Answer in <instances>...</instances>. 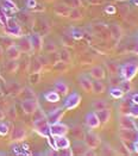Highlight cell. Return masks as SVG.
I'll return each mask as SVG.
<instances>
[{
    "instance_id": "44",
    "label": "cell",
    "mask_w": 138,
    "mask_h": 156,
    "mask_svg": "<svg viewBox=\"0 0 138 156\" xmlns=\"http://www.w3.org/2000/svg\"><path fill=\"white\" fill-rule=\"evenodd\" d=\"M105 12L107 13L108 16H113V14H115V12H117V9H115V6H113V5H107V6L105 7Z\"/></svg>"
},
{
    "instance_id": "45",
    "label": "cell",
    "mask_w": 138,
    "mask_h": 156,
    "mask_svg": "<svg viewBox=\"0 0 138 156\" xmlns=\"http://www.w3.org/2000/svg\"><path fill=\"white\" fill-rule=\"evenodd\" d=\"M110 80H111V83H112L113 86H119V83H120V81L123 79H120L118 76V74H115V75H111Z\"/></svg>"
},
{
    "instance_id": "26",
    "label": "cell",
    "mask_w": 138,
    "mask_h": 156,
    "mask_svg": "<svg viewBox=\"0 0 138 156\" xmlns=\"http://www.w3.org/2000/svg\"><path fill=\"white\" fill-rule=\"evenodd\" d=\"M44 99H45L48 103H57V101H60L61 95L56 91H49L44 94Z\"/></svg>"
},
{
    "instance_id": "24",
    "label": "cell",
    "mask_w": 138,
    "mask_h": 156,
    "mask_svg": "<svg viewBox=\"0 0 138 156\" xmlns=\"http://www.w3.org/2000/svg\"><path fill=\"white\" fill-rule=\"evenodd\" d=\"M106 90L104 82H101V80H95L93 79L92 80V93H95V94H101L104 93Z\"/></svg>"
},
{
    "instance_id": "3",
    "label": "cell",
    "mask_w": 138,
    "mask_h": 156,
    "mask_svg": "<svg viewBox=\"0 0 138 156\" xmlns=\"http://www.w3.org/2000/svg\"><path fill=\"white\" fill-rule=\"evenodd\" d=\"M5 27V34L10 37H22L23 36V30H22V26L18 24V22L16 19H13L11 17H9L7 19V23L6 25L4 26Z\"/></svg>"
},
{
    "instance_id": "27",
    "label": "cell",
    "mask_w": 138,
    "mask_h": 156,
    "mask_svg": "<svg viewBox=\"0 0 138 156\" xmlns=\"http://www.w3.org/2000/svg\"><path fill=\"white\" fill-rule=\"evenodd\" d=\"M110 95L112 97L113 99H122L125 95V93L123 92V90L119 86H112L110 88Z\"/></svg>"
},
{
    "instance_id": "5",
    "label": "cell",
    "mask_w": 138,
    "mask_h": 156,
    "mask_svg": "<svg viewBox=\"0 0 138 156\" xmlns=\"http://www.w3.org/2000/svg\"><path fill=\"white\" fill-rule=\"evenodd\" d=\"M118 123L120 129H127V130L138 131V126L135 122V118H132L130 115H119Z\"/></svg>"
},
{
    "instance_id": "47",
    "label": "cell",
    "mask_w": 138,
    "mask_h": 156,
    "mask_svg": "<svg viewBox=\"0 0 138 156\" xmlns=\"http://www.w3.org/2000/svg\"><path fill=\"white\" fill-rule=\"evenodd\" d=\"M7 19H9V17L6 16V13L4 12V10H0V23L2 24V26L6 25Z\"/></svg>"
},
{
    "instance_id": "37",
    "label": "cell",
    "mask_w": 138,
    "mask_h": 156,
    "mask_svg": "<svg viewBox=\"0 0 138 156\" xmlns=\"http://www.w3.org/2000/svg\"><path fill=\"white\" fill-rule=\"evenodd\" d=\"M9 132H10V125H9V123L0 120V136H2V137L4 136H7Z\"/></svg>"
},
{
    "instance_id": "46",
    "label": "cell",
    "mask_w": 138,
    "mask_h": 156,
    "mask_svg": "<svg viewBox=\"0 0 138 156\" xmlns=\"http://www.w3.org/2000/svg\"><path fill=\"white\" fill-rule=\"evenodd\" d=\"M25 6L30 10L36 9L37 6V0H25Z\"/></svg>"
},
{
    "instance_id": "52",
    "label": "cell",
    "mask_w": 138,
    "mask_h": 156,
    "mask_svg": "<svg viewBox=\"0 0 138 156\" xmlns=\"http://www.w3.org/2000/svg\"><path fill=\"white\" fill-rule=\"evenodd\" d=\"M132 2H133L135 5H137V6H138V0H132Z\"/></svg>"
},
{
    "instance_id": "53",
    "label": "cell",
    "mask_w": 138,
    "mask_h": 156,
    "mask_svg": "<svg viewBox=\"0 0 138 156\" xmlns=\"http://www.w3.org/2000/svg\"><path fill=\"white\" fill-rule=\"evenodd\" d=\"M136 142L138 143V133H137V137H136Z\"/></svg>"
},
{
    "instance_id": "2",
    "label": "cell",
    "mask_w": 138,
    "mask_h": 156,
    "mask_svg": "<svg viewBox=\"0 0 138 156\" xmlns=\"http://www.w3.org/2000/svg\"><path fill=\"white\" fill-rule=\"evenodd\" d=\"M34 130L37 132L39 136L47 138L50 136V124L47 119V116L34 120Z\"/></svg>"
},
{
    "instance_id": "15",
    "label": "cell",
    "mask_w": 138,
    "mask_h": 156,
    "mask_svg": "<svg viewBox=\"0 0 138 156\" xmlns=\"http://www.w3.org/2000/svg\"><path fill=\"white\" fill-rule=\"evenodd\" d=\"M138 131L127 130V129H120L118 132V136L120 138V141H132L136 142V137H137Z\"/></svg>"
},
{
    "instance_id": "21",
    "label": "cell",
    "mask_w": 138,
    "mask_h": 156,
    "mask_svg": "<svg viewBox=\"0 0 138 156\" xmlns=\"http://www.w3.org/2000/svg\"><path fill=\"white\" fill-rule=\"evenodd\" d=\"M54 87H55V91L57 92L60 95H67L69 93V87H68L67 82L63 81V80H57L54 83Z\"/></svg>"
},
{
    "instance_id": "12",
    "label": "cell",
    "mask_w": 138,
    "mask_h": 156,
    "mask_svg": "<svg viewBox=\"0 0 138 156\" xmlns=\"http://www.w3.org/2000/svg\"><path fill=\"white\" fill-rule=\"evenodd\" d=\"M70 149L73 151V155H86V153L88 150L87 145L83 142V140L82 141L81 140H76L73 145L70 144Z\"/></svg>"
},
{
    "instance_id": "28",
    "label": "cell",
    "mask_w": 138,
    "mask_h": 156,
    "mask_svg": "<svg viewBox=\"0 0 138 156\" xmlns=\"http://www.w3.org/2000/svg\"><path fill=\"white\" fill-rule=\"evenodd\" d=\"M42 69H43V63H42V61L39 60V57L32 60V62H31V65H30V70H31V73H41Z\"/></svg>"
},
{
    "instance_id": "7",
    "label": "cell",
    "mask_w": 138,
    "mask_h": 156,
    "mask_svg": "<svg viewBox=\"0 0 138 156\" xmlns=\"http://www.w3.org/2000/svg\"><path fill=\"white\" fill-rule=\"evenodd\" d=\"M38 107H39V104L36 98H27L22 101V108L26 115H32Z\"/></svg>"
},
{
    "instance_id": "13",
    "label": "cell",
    "mask_w": 138,
    "mask_h": 156,
    "mask_svg": "<svg viewBox=\"0 0 138 156\" xmlns=\"http://www.w3.org/2000/svg\"><path fill=\"white\" fill-rule=\"evenodd\" d=\"M30 39H31V43H32V49L35 52H39L43 50V37L41 34H32L30 36Z\"/></svg>"
},
{
    "instance_id": "17",
    "label": "cell",
    "mask_w": 138,
    "mask_h": 156,
    "mask_svg": "<svg viewBox=\"0 0 138 156\" xmlns=\"http://www.w3.org/2000/svg\"><path fill=\"white\" fill-rule=\"evenodd\" d=\"M89 75L92 79H95V80H104L106 78V72L105 69L101 67V66H94L90 68L89 70Z\"/></svg>"
},
{
    "instance_id": "10",
    "label": "cell",
    "mask_w": 138,
    "mask_h": 156,
    "mask_svg": "<svg viewBox=\"0 0 138 156\" xmlns=\"http://www.w3.org/2000/svg\"><path fill=\"white\" fill-rule=\"evenodd\" d=\"M64 111H65V110H64L63 107H57V108H54L52 111H50V112L47 115V119H48L49 124L61 122L62 117L64 116Z\"/></svg>"
},
{
    "instance_id": "55",
    "label": "cell",
    "mask_w": 138,
    "mask_h": 156,
    "mask_svg": "<svg viewBox=\"0 0 138 156\" xmlns=\"http://www.w3.org/2000/svg\"><path fill=\"white\" fill-rule=\"evenodd\" d=\"M137 42H138V37H137Z\"/></svg>"
},
{
    "instance_id": "19",
    "label": "cell",
    "mask_w": 138,
    "mask_h": 156,
    "mask_svg": "<svg viewBox=\"0 0 138 156\" xmlns=\"http://www.w3.org/2000/svg\"><path fill=\"white\" fill-rule=\"evenodd\" d=\"M79 85L86 93H92V80L88 76L83 75V74L80 75L79 76Z\"/></svg>"
},
{
    "instance_id": "20",
    "label": "cell",
    "mask_w": 138,
    "mask_h": 156,
    "mask_svg": "<svg viewBox=\"0 0 138 156\" xmlns=\"http://www.w3.org/2000/svg\"><path fill=\"white\" fill-rule=\"evenodd\" d=\"M54 12H55V14H57L58 17L68 18L69 12H70V7H69V6H67L64 2H63V4H58V5H56V6H55Z\"/></svg>"
},
{
    "instance_id": "42",
    "label": "cell",
    "mask_w": 138,
    "mask_h": 156,
    "mask_svg": "<svg viewBox=\"0 0 138 156\" xmlns=\"http://www.w3.org/2000/svg\"><path fill=\"white\" fill-rule=\"evenodd\" d=\"M130 116L135 119H138V104H132L130 107Z\"/></svg>"
},
{
    "instance_id": "29",
    "label": "cell",
    "mask_w": 138,
    "mask_h": 156,
    "mask_svg": "<svg viewBox=\"0 0 138 156\" xmlns=\"http://www.w3.org/2000/svg\"><path fill=\"white\" fill-rule=\"evenodd\" d=\"M43 50L47 54H54L57 50V45L52 41H47V42L43 43Z\"/></svg>"
},
{
    "instance_id": "50",
    "label": "cell",
    "mask_w": 138,
    "mask_h": 156,
    "mask_svg": "<svg viewBox=\"0 0 138 156\" xmlns=\"http://www.w3.org/2000/svg\"><path fill=\"white\" fill-rule=\"evenodd\" d=\"M133 52L138 55V42H137V44H136V47H135V49H133Z\"/></svg>"
},
{
    "instance_id": "6",
    "label": "cell",
    "mask_w": 138,
    "mask_h": 156,
    "mask_svg": "<svg viewBox=\"0 0 138 156\" xmlns=\"http://www.w3.org/2000/svg\"><path fill=\"white\" fill-rule=\"evenodd\" d=\"M83 142L86 143L88 149L95 150V149L99 148V145L101 144V140L97 133H94V132H92V131H88V132H85Z\"/></svg>"
},
{
    "instance_id": "35",
    "label": "cell",
    "mask_w": 138,
    "mask_h": 156,
    "mask_svg": "<svg viewBox=\"0 0 138 156\" xmlns=\"http://www.w3.org/2000/svg\"><path fill=\"white\" fill-rule=\"evenodd\" d=\"M106 67H107V70H108V73L111 75H115V74H118L120 66H118L117 63H114V62H107Z\"/></svg>"
},
{
    "instance_id": "4",
    "label": "cell",
    "mask_w": 138,
    "mask_h": 156,
    "mask_svg": "<svg viewBox=\"0 0 138 156\" xmlns=\"http://www.w3.org/2000/svg\"><path fill=\"white\" fill-rule=\"evenodd\" d=\"M81 100H82V98H81V95L77 92H73L70 94L68 93L62 107L64 110H67V111H72V110L76 108L79 105L81 104Z\"/></svg>"
},
{
    "instance_id": "36",
    "label": "cell",
    "mask_w": 138,
    "mask_h": 156,
    "mask_svg": "<svg viewBox=\"0 0 138 156\" xmlns=\"http://www.w3.org/2000/svg\"><path fill=\"white\" fill-rule=\"evenodd\" d=\"M70 37L74 39H81L83 37V32H82V30H80L77 27H72L70 29Z\"/></svg>"
},
{
    "instance_id": "38",
    "label": "cell",
    "mask_w": 138,
    "mask_h": 156,
    "mask_svg": "<svg viewBox=\"0 0 138 156\" xmlns=\"http://www.w3.org/2000/svg\"><path fill=\"white\" fill-rule=\"evenodd\" d=\"M63 2L67 5V6H69L70 9H75V7H81L82 6V2H81V0H63Z\"/></svg>"
},
{
    "instance_id": "41",
    "label": "cell",
    "mask_w": 138,
    "mask_h": 156,
    "mask_svg": "<svg viewBox=\"0 0 138 156\" xmlns=\"http://www.w3.org/2000/svg\"><path fill=\"white\" fill-rule=\"evenodd\" d=\"M6 69H7V72H10V73H16L17 72V69H18V63L16 62V61H12V60H10V62L6 65Z\"/></svg>"
},
{
    "instance_id": "14",
    "label": "cell",
    "mask_w": 138,
    "mask_h": 156,
    "mask_svg": "<svg viewBox=\"0 0 138 156\" xmlns=\"http://www.w3.org/2000/svg\"><path fill=\"white\" fill-rule=\"evenodd\" d=\"M6 56H7V58H9V60L17 61V60H19V58H20V56H22V51L19 50L18 45L14 43V44H12V45H10V47H7V48H6Z\"/></svg>"
},
{
    "instance_id": "16",
    "label": "cell",
    "mask_w": 138,
    "mask_h": 156,
    "mask_svg": "<svg viewBox=\"0 0 138 156\" xmlns=\"http://www.w3.org/2000/svg\"><path fill=\"white\" fill-rule=\"evenodd\" d=\"M13 142H23L26 138V130L23 126H16L11 135Z\"/></svg>"
},
{
    "instance_id": "30",
    "label": "cell",
    "mask_w": 138,
    "mask_h": 156,
    "mask_svg": "<svg viewBox=\"0 0 138 156\" xmlns=\"http://www.w3.org/2000/svg\"><path fill=\"white\" fill-rule=\"evenodd\" d=\"M82 12L80 11V9L79 7H75V9H70V12H69V16H68V18L70 19V20H73V22H76V20H80V19H82Z\"/></svg>"
},
{
    "instance_id": "22",
    "label": "cell",
    "mask_w": 138,
    "mask_h": 156,
    "mask_svg": "<svg viewBox=\"0 0 138 156\" xmlns=\"http://www.w3.org/2000/svg\"><path fill=\"white\" fill-rule=\"evenodd\" d=\"M95 113H97V116L99 118L101 124H106V123H108L110 119H111V111H110L108 107L99 110V111H95Z\"/></svg>"
},
{
    "instance_id": "49",
    "label": "cell",
    "mask_w": 138,
    "mask_h": 156,
    "mask_svg": "<svg viewBox=\"0 0 138 156\" xmlns=\"http://www.w3.org/2000/svg\"><path fill=\"white\" fill-rule=\"evenodd\" d=\"M133 151L138 154V143L137 142H135V143H133Z\"/></svg>"
},
{
    "instance_id": "39",
    "label": "cell",
    "mask_w": 138,
    "mask_h": 156,
    "mask_svg": "<svg viewBox=\"0 0 138 156\" xmlns=\"http://www.w3.org/2000/svg\"><path fill=\"white\" fill-rule=\"evenodd\" d=\"M72 135L75 137L76 140H83L85 132L82 131V129H81V128H79V126H75V128L72 130Z\"/></svg>"
},
{
    "instance_id": "31",
    "label": "cell",
    "mask_w": 138,
    "mask_h": 156,
    "mask_svg": "<svg viewBox=\"0 0 138 156\" xmlns=\"http://www.w3.org/2000/svg\"><path fill=\"white\" fill-rule=\"evenodd\" d=\"M106 107H108V105L106 103V100H104V99H97L92 103V108L94 111H99V110L106 108Z\"/></svg>"
},
{
    "instance_id": "18",
    "label": "cell",
    "mask_w": 138,
    "mask_h": 156,
    "mask_svg": "<svg viewBox=\"0 0 138 156\" xmlns=\"http://www.w3.org/2000/svg\"><path fill=\"white\" fill-rule=\"evenodd\" d=\"M55 138V145H56V150H62L67 149L70 147V141L67 137V135L64 136H54Z\"/></svg>"
},
{
    "instance_id": "1",
    "label": "cell",
    "mask_w": 138,
    "mask_h": 156,
    "mask_svg": "<svg viewBox=\"0 0 138 156\" xmlns=\"http://www.w3.org/2000/svg\"><path fill=\"white\" fill-rule=\"evenodd\" d=\"M119 73L122 79L125 80H132L138 74V61L126 62L119 67Z\"/></svg>"
},
{
    "instance_id": "25",
    "label": "cell",
    "mask_w": 138,
    "mask_h": 156,
    "mask_svg": "<svg viewBox=\"0 0 138 156\" xmlns=\"http://www.w3.org/2000/svg\"><path fill=\"white\" fill-rule=\"evenodd\" d=\"M131 100H127V99H124L123 101H120L119 105H118V112L119 115H129L130 113V107H131Z\"/></svg>"
},
{
    "instance_id": "33",
    "label": "cell",
    "mask_w": 138,
    "mask_h": 156,
    "mask_svg": "<svg viewBox=\"0 0 138 156\" xmlns=\"http://www.w3.org/2000/svg\"><path fill=\"white\" fill-rule=\"evenodd\" d=\"M58 60L63 61L65 63H69L70 60H72V56H70V52L68 51L67 49H62L61 51L58 52Z\"/></svg>"
},
{
    "instance_id": "34",
    "label": "cell",
    "mask_w": 138,
    "mask_h": 156,
    "mask_svg": "<svg viewBox=\"0 0 138 156\" xmlns=\"http://www.w3.org/2000/svg\"><path fill=\"white\" fill-rule=\"evenodd\" d=\"M2 6H4V9L10 10V11H18L16 2L12 0H2Z\"/></svg>"
},
{
    "instance_id": "8",
    "label": "cell",
    "mask_w": 138,
    "mask_h": 156,
    "mask_svg": "<svg viewBox=\"0 0 138 156\" xmlns=\"http://www.w3.org/2000/svg\"><path fill=\"white\" fill-rule=\"evenodd\" d=\"M69 132L68 125L63 124L61 122L50 124V135L51 136H64Z\"/></svg>"
},
{
    "instance_id": "48",
    "label": "cell",
    "mask_w": 138,
    "mask_h": 156,
    "mask_svg": "<svg viewBox=\"0 0 138 156\" xmlns=\"http://www.w3.org/2000/svg\"><path fill=\"white\" fill-rule=\"evenodd\" d=\"M130 100H131V103H132V104H138V93H135V94L131 97V99H130Z\"/></svg>"
},
{
    "instance_id": "54",
    "label": "cell",
    "mask_w": 138,
    "mask_h": 156,
    "mask_svg": "<svg viewBox=\"0 0 138 156\" xmlns=\"http://www.w3.org/2000/svg\"><path fill=\"white\" fill-rule=\"evenodd\" d=\"M117 1H127V0H117Z\"/></svg>"
},
{
    "instance_id": "11",
    "label": "cell",
    "mask_w": 138,
    "mask_h": 156,
    "mask_svg": "<svg viewBox=\"0 0 138 156\" xmlns=\"http://www.w3.org/2000/svg\"><path fill=\"white\" fill-rule=\"evenodd\" d=\"M85 120H86V125H87L89 129H98L100 128L101 123L99 120V118L97 116L95 111L94 112H88L85 117Z\"/></svg>"
},
{
    "instance_id": "51",
    "label": "cell",
    "mask_w": 138,
    "mask_h": 156,
    "mask_svg": "<svg viewBox=\"0 0 138 156\" xmlns=\"http://www.w3.org/2000/svg\"><path fill=\"white\" fill-rule=\"evenodd\" d=\"M4 117H5V113H4L2 111H0V120H2V119H4Z\"/></svg>"
},
{
    "instance_id": "32",
    "label": "cell",
    "mask_w": 138,
    "mask_h": 156,
    "mask_svg": "<svg viewBox=\"0 0 138 156\" xmlns=\"http://www.w3.org/2000/svg\"><path fill=\"white\" fill-rule=\"evenodd\" d=\"M119 87L123 90V92L124 93H130L131 92V90H132V83H131V81L130 80H125V79H123L122 81H120V83H119Z\"/></svg>"
},
{
    "instance_id": "23",
    "label": "cell",
    "mask_w": 138,
    "mask_h": 156,
    "mask_svg": "<svg viewBox=\"0 0 138 156\" xmlns=\"http://www.w3.org/2000/svg\"><path fill=\"white\" fill-rule=\"evenodd\" d=\"M108 29H110V36L112 38L115 39V41H119V39L123 37V30H122L120 25H118V24H111V25L108 26Z\"/></svg>"
},
{
    "instance_id": "9",
    "label": "cell",
    "mask_w": 138,
    "mask_h": 156,
    "mask_svg": "<svg viewBox=\"0 0 138 156\" xmlns=\"http://www.w3.org/2000/svg\"><path fill=\"white\" fill-rule=\"evenodd\" d=\"M19 42L17 43V45H18V48H19V50L22 52H24V54H29V52L34 51V49H32V43H31V39H30V36H22V37H19Z\"/></svg>"
},
{
    "instance_id": "40",
    "label": "cell",
    "mask_w": 138,
    "mask_h": 156,
    "mask_svg": "<svg viewBox=\"0 0 138 156\" xmlns=\"http://www.w3.org/2000/svg\"><path fill=\"white\" fill-rule=\"evenodd\" d=\"M68 68V63L63 62V61H57L54 63V69L58 70V72H65Z\"/></svg>"
},
{
    "instance_id": "43",
    "label": "cell",
    "mask_w": 138,
    "mask_h": 156,
    "mask_svg": "<svg viewBox=\"0 0 138 156\" xmlns=\"http://www.w3.org/2000/svg\"><path fill=\"white\" fill-rule=\"evenodd\" d=\"M39 79H41V73H31L30 74V82L34 85L39 82Z\"/></svg>"
}]
</instances>
